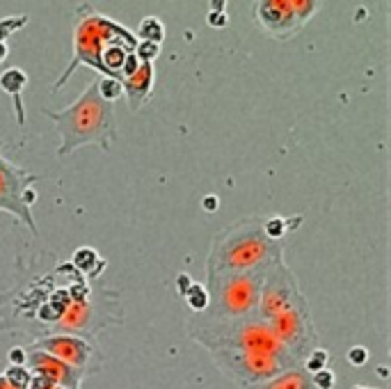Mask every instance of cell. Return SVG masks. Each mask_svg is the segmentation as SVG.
Returning a JSON list of instances; mask_svg holds the SVG:
<instances>
[{"mask_svg":"<svg viewBox=\"0 0 391 389\" xmlns=\"http://www.w3.org/2000/svg\"><path fill=\"white\" fill-rule=\"evenodd\" d=\"M302 218H295V220H282L280 216H275V218H268L263 220V231H265V236L270 239V241H280L286 231H293L295 224H300Z\"/></svg>","mask_w":391,"mask_h":389,"instance_id":"d6986e66","label":"cell"},{"mask_svg":"<svg viewBox=\"0 0 391 389\" xmlns=\"http://www.w3.org/2000/svg\"><path fill=\"white\" fill-rule=\"evenodd\" d=\"M30 376H33V373H30L26 366H9L7 373L3 378H5L7 385L12 387V389H28Z\"/></svg>","mask_w":391,"mask_h":389,"instance_id":"603a6c76","label":"cell"},{"mask_svg":"<svg viewBox=\"0 0 391 389\" xmlns=\"http://www.w3.org/2000/svg\"><path fill=\"white\" fill-rule=\"evenodd\" d=\"M256 21L275 39H291L307 26L309 18L321 9L314 0H263L256 3Z\"/></svg>","mask_w":391,"mask_h":389,"instance_id":"52a82bcc","label":"cell"},{"mask_svg":"<svg viewBox=\"0 0 391 389\" xmlns=\"http://www.w3.org/2000/svg\"><path fill=\"white\" fill-rule=\"evenodd\" d=\"M119 309V295L112 291H89V295L71 300L62 319L50 327L48 334H71L80 339H92L99 330L112 325L115 321H121L117 316Z\"/></svg>","mask_w":391,"mask_h":389,"instance_id":"8992f818","label":"cell"},{"mask_svg":"<svg viewBox=\"0 0 391 389\" xmlns=\"http://www.w3.org/2000/svg\"><path fill=\"white\" fill-rule=\"evenodd\" d=\"M213 360L226 376H231L236 383L245 387H254L277 378L284 371H291L293 366L286 362L277 360V357L263 355V353H252V351H213Z\"/></svg>","mask_w":391,"mask_h":389,"instance_id":"ba28073f","label":"cell"},{"mask_svg":"<svg viewBox=\"0 0 391 389\" xmlns=\"http://www.w3.org/2000/svg\"><path fill=\"white\" fill-rule=\"evenodd\" d=\"M26 23H28V16H9V18H3V21H0V42H5V37L16 33V30L21 26H26Z\"/></svg>","mask_w":391,"mask_h":389,"instance_id":"d4e9b609","label":"cell"},{"mask_svg":"<svg viewBox=\"0 0 391 389\" xmlns=\"http://www.w3.org/2000/svg\"><path fill=\"white\" fill-rule=\"evenodd\" d=\"M26 364H28L30 373L44 376L55 387H62V389H80L82 378H85V371H80V368L60 362L48 353L33 351V348L26 351Z\"/></svg>","mask_w":391,"mask_h":389,"instance_id":"4fadbf2b","label":"cell"},{"mask_svg":"<svg viewBox=\"0 0 391 389\" xmlns=\"http://www.w3.org/2000/svg\"><path fill=\"white\" fill-rule=\"evenodd\" d=\"M28 348L33 351H41L53 355L55 360L65 362L80 371H92V360H94V346L87 339H80V336H71V334H50V336H41L35 344H30Z\"/></svg>","mask_w":391,"mask_h":389,"instance_id":"7c38bea8","label":"cell"},{"mask_svg":"<svg viewBox=\"0 0 391 389\" xmlns=\"http://www.w3.org/2000/svg\"><path fill=\"white\" fill-rule=\"evenodd\" d=\"M7 53H9V48H7V44L5 42H0V62L7 57Z\"/></svg>","mask_w":391,"mask_h":389,"instance_id":"f546056e","label":"cell"},{"mask_svg":"<svg viewBox=\"0 0 391 389\" xmlns=\"http://www.w3.org/2000/svg\"><path fill=\"white\" fill-rule=\"evenodd\" d=\"M0 389H12V387H9V385H7V380H5V378H3V376H0Z\"/></svg>","mask_w":391,"mask_h":389,"instance_id":"4dcf8cb0","label":"cell"},{"mask_svg":"<svg viewBox=\"0 0 391 389\" xmlns=\"http://www.w3.org/2000/svg\"><path fill=\"white\" fill-rule=\"evenodd\" d=\"M368 360V351L362 346H355V348H350L348 351V362L353 364V366H364Z\"/></svg>","mask_w":391,"mask_h":389,"instance_id":"4316f807","label":"cell"},{"mask_svg":"<svg viewBox=\"0 0 391 389\" xmlns=\"http://www.w3.org/2000/svg\"><path fill=\"white\" fill-rule=\"evenodd\" d=\"M268 325H270L272 334L284 344V348L297 362H302L316 348L318 332L312 319V312H309L307 298L295 302L291 309L282 312L280 316H275L272 321H268Z\"/></svg>","mask_w":391,"mask_h":389,"instance_id":"9c48e42d","label":"cell"},{"mask_svg":"<svg viewBox=\"0 0 391 389\" xmlns=\"http://www.w3.org/2000/svg\"><path fill=\"white\" fill-rule=\"evenodd\" d=\"M327 362H329V355L325 348H314L312 353H309L304 360H302V371L309 373V376H314L318 371H323V368H327Z\"/></svg>","mask_w":391,"mask_h":389,"instance_id":"44dd1931","label":"cell"},{"mask_svg":"<svg viewBox=\"0 0 391 389\" xmlns=\"http://www.w3.org/2000/svg\"><path fill=\"white\" fill-rule=\"evenodd\" d=\"M188 332L194 341L209 348V353L224 351V348H229V351H252L277 357V360L286 362L293 368L300 366V362L272 334L270 325L259 319L256 314L243 316V319H220V321L197 316V319L190 321Z\"/></svg>","mask_w":391,"mask_h":389,"instance_id":"3957f363","label":"cell"},{"mask_svg":"<svg viewBox=\"0 0 391 389\" xmlns=\"http://www.w3.org/2000/svg\"><path fill=\"white\" fill-rule=\"evenodd\" d=\"M185 295H188V305H190L192 312H199V314L206 312V307H209V293H206V286L190 284V289L185 291Z\"/></svg>","mask_w":391,"mask_h":389,"instance_id":"7402d4cb","label":"cell"},{"mask_svg":"<svg viewBox=\"0 0 391 389\" xmlns=\"http://www.w3.org/2000/svg\"><path fill=\"white\" fill-rule=\"evenodd\" d=\"M153 80H156L153 65H142V62H140L136 74L121 80L123 97H126V101H128L131 112H138L144 104H147V99L151 97V92H153Z\"/></svg>","mask_w":391,"mask_h":389,"instance_id":"5bb4252c","label":"cell"},{"mask_svg":"<svg viewBox=\"0 0 391 389\" xmlns=\"http://www.w3.org/2000/svg\"><path fill=\"white\" fill-rule=\"evenodd\" d=\"M250 389H314V385L309 373H304L302 368H291V371H284L272 380L254 385Z\"/></svg>","mask_w":391,"mask_h":389,"instance_id":"2e32d148","label":"cell"},{"mask_svg":"<svg viewBox=\"0 0 391 389\" xmlns=\"http://www.w3.org/2000/svg\"><path fill=\"white\" fill-rule=\"evenodd\" d=\"M3 147V142H0ZM35 174L16 168L14 163H9L3 153H0V211H9L14 218H18L28 229L37 234V224L33 220L30 207L35 202V192L28 186L35 183Z\"/></svg>","mask_w":391,"mask_h":389,"instance_id":"30bf717a","label":"cell"},{"mask_svg":"<svg viewBox=\"0 0 391 389\" xmlns=\"http://www.w3.org/2000/svg\"><path fill=\"white\" fill-rule=\"evenodd\" d=\"M302 298L304 295L300 291V284H297L295 275L286 268V263L282 259L272 263L265 275L261 293H259V305H256V316L268 323L282 312L291 309V307L295 302H300Z\"/></svg>","mask_w":391,"mask_h":389,"instance_id":"8fae6325","label":"cell"},{"mask_svg":"<svg viewBox=\"0 0 391 389\" xmlns=\"http://www.w3.org/2000/svg\"><path fill=\"white\" fill-rule=\"evenodd\" d=\"M202 207L206 211H215V209H218V197H215V194H209V197L202 202Z\"/></svg>","mask_w":391,"mask_h":389,"instance_id":"f1b7e54d","label":"cell"},{"mask_svg":"<svg viewBox=\"0 0 391 389\" xmlns=\"http://www.w3.org/2000/svg\"><path fill=\"white\" fill-rule=\"evenodd\" d=\"M309 378H312L314 389H334V385H336V376L329 371V368H323V371H318Z\"/></svg>","mask_w":391,"mask_h":389,"instance_id":"484cf974","label":"cell"},{"mask_svg":"<svg viewBox=\"0 0 391 389\" xmlns=\"http://www.w3.org/2000/svg\"><path fill=\"white\" fill-rule=\"evenodd\" d=\"M106 261L99 259V254L92 248H78L74 259H71V268H76L78 273H85L87 278H92V268H99V273L103 270Z\"/></svg>","mask_w":391,"mask_h":389,"instance_id":"e0dca14e","label":"cell"},{"mask_svg":"<svg viewBox=\"0 0 391 389\" xmlns=\"http://www.w3.org/2000/svg\"><path fill=\"white\" fill-rule=\"evenodd\" d=\"M97 89L103 101L108 104H115V101L123 94V87H121V80L117 78H108V76H99L97 78Z\"/></svg>","mask_w":391,"mask_h":389,"instance_id":"ffe728a7","label":"cell"},{"mask_svg":"<svg viewBox=\"0 0 391 389\" xmlns=\"http://www.w3.org/2000/svg\"><path fill=\"white\" fill-rule=\"evenodd\" d=\"M282 261V243L270 241L261 218H247L220 231L206 259V275L250 273Z\"/></svg>","mask_w":391,"mask_h":389,"instance_id":"7a4b0ae2","label":"cell"},{"mask_svg":"<svg viewBox=\"0 0 391 389\" xmlns=\"http://www.w3.org/2000/svg\"><path fill=\"white\" fill-rule=\"evenodd\" d=\"M133 55L138 57V62L142 65H153V60L160 55V46L158 44H151V42H138Z\"/></svg>","mask_w":391,"mask_h":389,"instance_id":"cb8c5ba5","label":"cell"},{"mask_svg":"<svg viewBox=\"0 0 391 389\" xmlns=\"http://www.w3.org/2000/svg\"><path fill=\"white\" fill-rule=\"evenodd\" d=\"M9 362H12V366H26V348L9 351Z\"/></svg>","mask_w":391,"mask_h":389,"instance_id":"83f0119b","label":"cell"},{"mask_svg":"<svg viewBox=\"0 0 391 389\" xmlns=\"http://www.w3.org/2000/svg\"><path fill=\"white\" fill-rule=\"evenodd\" d=\"M353 389H370V387H362V385H359V387H353Z\"/></svg>","mask_w":391,"mask_h":389,"instance_id":"1f68e13d","label":"cell"},{"mask_svg":"<svg viewBox=\"0 0 391 389\" xmlns=\"http://www.w3.org/2000/svg\"><path fill=\"white\" fill-rule=\"evenodd\" d=\"M78 12H80L78 14L80 21L76 23V33H74V57H71L67 74L55 80L53 92L65 87V83L78 69V65L101 71V53L108 46H115V44H123L131 48L138 46L136 35H131L123 26L110 21L108 16H103L99 12H87V7L78 9Z\"/></svg>","mask_w":391,"mask_h":389,"instance_id":"277c9868","label":"cell"},{"mask_svg":"<svg viewBox=\"0 0 391 389\" xmlns=\"http://www.w3.org/2000/svg\"><path fill=\"white\" fill-rule=\"evenodd\" d=\"M270 268H259L250 273H220L209 275V307L204 312V319L220 321V319H243V316L256 314L259 293L263 280Z\"/></svg>","mask_w":391,"mask_h":389,"instance_id":"5b68a950","label":"cell"},{"mask_svg":"<svg viewBox=\"0 0 391 389\" xmlns=\"http://www.w3.org/2000/svg\"><path fill=\"white\" fill-rule=\"evenodd\" d=\"M48 119L60 133L62 145L57 147V156L65 158L80 147L94 145L103 151H110L112 142L117 138L115 128V108L108 101H103L97 80H92L89 87L71 104L62 110H44Z\"/></svg>","mask_w":391,"mask_h":389,"instance_id":"6da1fadb","label":"cell"},{"mask_svg":"<svg viewBox=\"0 0 391 389\" xmlns=\"http://www.w3.org/2000/svg\"><path fill=\"white\" fill-rule=\"evenodd\" d=\"M28 85V76L21 71L18 67L7 69L3 76H0V89L12 94L14 99V108H16V119L21 126H26V112H23V101H21V92Z\"/></svg>","mask_w":391,"mask_h":389,"instance_id":"9a60e30c","label":"cell"},{"mask_svg":"<svg viewBox=\"0 0 391 389\" xmlns=\"http://www.w3.org/2000/svg\"><path fill=\"white\" fill-rule=\"evenodd\" d=\"M138 39L140 42H151V44H163V39H165V26L160 18L156 16H144L140 26H138Z\"/></svg>","mask_w":391,"mask_h":389,"instance_id":"ac0fdd59","label":"cell"}]
</instances>
